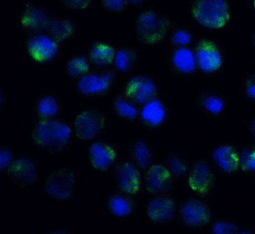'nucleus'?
I'll return each mask as SVG.
<instances>
[{
  "label": "nucleus",
  "instance_id": "nucleus-13",
  "mask_svg": "<svg viewBox=\"0 0 255 234\" xmlns=\"http://www.w3.org/2000/svg\"><path fill=\"white\" fill-rule=\"evenodd\" d=\"M209 160L221 173L232 176L241 171L240 147L232 142H222L212 148Z\"/></svg>",
  "mask_w": 255,
  "mask_h": 234
},
{
  "label": "nucleus",
  "instance_id": "nucleus-27",
  "mask_svg": "<svg viewBox=\"0 0 255 234\" xmlns=\"http://www.w3.org/2000/svg\"><path fill=\"white\" fill-rule=\"evenodd\" d=\"M139 62V55L136 49L128 45H119L116 48V55L113 67L120 75H128L136 69Z\"/></svg>",
  "mask_w": 255,
  "mask_h": 234
},
{
  "label": "nucleus",
  "instance_id": "nucleus-36",
  "mask_svg": "<svg viewBox=\"0 0 255 234\" xmlns=\"http://www.w3.org/2000/svg\"><path fill=\"white\" fill-rule=\"evenodd\" d=\"M243 95L253 104H255V73H250L242 81Z\"/></svg>",
  "mask_w": 255,
  "mask_h": 234
},
{
  "label": "nucleus",
  "instance_id": "nucleus-18",
  "mask_svg": "<svg viewBox=\"0 0 255 234\" xmlns=\"http://www.w3.org/2000/svg\"><path fill=\"white\" fill-rule=\"evenodd\" d=\"M168 67L174 75L183 78L199 76L197 58L192 47L171 48L168 52Z\"/></svg>",
  "mask_w": 255,
  "mask_h": 234
},
{
  "label": "nucleus",
  "instance_id": "nucleus-16",
  "mask_svg": "<svg viewBox=\"0 0 255 234\" xmlns=\"http://www.w3.org/2000/svg\"><path fill=\"white\" fill-rule=\"evenodd\" d=\"M119 151L117 145L108 140L90 142L88 158L91 166L101 172L112 171L119 160Z\"/></svg>",
  "mask_w": 255,
  "mask_h": 234
},
{
  "label": "nucleus",
  "instance_id": "nucleus-41",
  "mask_svg": "<svg viewBox=\"0 0 255 234\" xmlns=\"http://www.w3.org/2000/svg\"><path fill=\"white\" fill-rule=\"evenodd\" d=\"M70 234V232L63 229H57V230H52V231L47 232L46 234Z\"/></svg>",
  "mask_w": 255,
  "mask_h": 234
},
{
  "label": "nucleus",
  "instance_id": "nucleus-2",
  "mask_svg": "<svg viewBox=\"0 0 255 234\" xmlns=\"http://www.w3.org/2000/svg\"><path fill=\"white\" fill-rule=\"evenodd\" d=\"M192 20L203 29L219 32L232 21L233 10L231 0H192L190 7Z\"/></svg>",
  "mask_w": 255,
  "mask_h": 234
},
{
  "label": "nucleus",
  "instance_id": "nucleus-22",
  "mask_svg": "<svg viewBox=\"0 0 255 234\" xmlns=\"http://www.w3.org/2000/svg\"><path fill=\"white\" fill-rule=\"evenodd\" d=\"M197 104L207 116L219 119L226 114L228 99L218 90H204L197 94Z\"/></svg>",
  "mask_w": 255,
  "mask_h": 234
},
{
  "label": "nucleus",
  "instance_id": "nucleus-12",
  "mask_svg": "<svg viewBox=\"0 0 255 234\" xmlns=\"http://www.w3.org/2000/svg\"><path fill=\"white\" fill-rule=\"evenodd\" d=\"M179 204L171 194L153 195L148 200L145 213L148 219L155 225H168L178 217Z\"/></svg>",
  "mask_w": 255,
  "mask_h": 234
},
{
  "label": "nucleus",
  "instance_id": "nucleus-23",
  "mask_svg": "<svg viewBox=\"0 0 255 234\" xmlns=\"http://www.w3.org/2000/svg\"><path fill=\"white\" fill-rule=\"evenodd\" d=\"M129 160L143 174L156 162V154L152 145L144 139H134L128 146Z\"/></svg>",
  "mask_w": 255,
  "mask_h": 234
},
{
  "label": "nucleus",
  "instance_id": "nucleus-34",
  "mask_svg": "<svg viewBox=\"0 0 255 234\" xmlns=\"http://www.w3.org/2000/svg\"><path fill=\"white\" fill-rule=\"evenodd\" d=\"M17 158L11 148L5 145H0V171L3 174L8 172L12 164Z\"/></svg>",
  "mask_w": 255,
  "mask_h": 234
},
{
  "label": "nucleus",
  "instance_id": "nucleus-43",
  "mask_svg": "<svg viewBox=\"0 0 255 234\" xmlns=\"http://www.w3.org/2000/svg\"><path fill=\"white\" fill-rule=\"evenodd\" d=\"M252 8L255 12V0H252Z\"/></svg>",
  "mask_w": 255,
  "mask_h": 234
},
{
  "label": "nucleus",
  "instance_id": "nucleus-39",
  "mask_svg": "<svg viewBox=\"0 0 255 234\" xmlns=\"http://www.w3.org/2000/svg\"><path fill=\"white\" fill-rule=\"evenodd\" d=\"M146 1L147 0H129V4H130V7L138 8V7L142 6Z\"/></svg>",
  "mask_w": 255,
  "mask_h": 234
},
{
  "label": "nucleus",
  "instance_id": "nucleus-14",
  "mask_svg": "<svg viewBox=\"0 0 255 234\" xmlns=\"http://www.w3.org/2000/svg\"><path fill=\"white\" fill-rule=\"evenodd\" d=\"M171 110L162 96L154 98L139 108V124L148 131L161 130L166 127Z\"/></svg>",
  "mask_w": 255,
  "mask_h": 234
},
{
  "label": "nucleus",
  "instance_id": "nucleus-8",
  "mask_svg": "<svg viewBox=\"0 0 255 234\" xmlns=\"http://www.w3.org/2000/svg\"><path fill=\"white\" fill-rule=\"evenodd\" d=\"M122 93L139 108L162 95L157 79L145 73H135L128 78L123 87Z\"/></svg>",
  "mask_w": 255,
  "mask_h": 234
},
{
  "label": "nucleus",
  "instance_id": "nucleus-24",
  "mask_svg": "<svg viewBox=\"0 0 255 234\" xmlns=\"http://www.w3.org/2000/svg\"><path fill=\"white\" fill-rule=\"evenodd\" d=\"M77 31L78 25L75 20L54 14L44 32L57 43L64 45L75 36Z\"/></svg>",
  "mask_w": 255,
  "mask_h": 234
},
{
  "label": "nucleus",
  "instance_id": "nucleus-1",
  "mask_svg": "<svg viewBox=\"0 0 255 234\" xmlns=\"http://www.w3.org/2000/svg\"><path fill=\"white\" fill-rule=\"evenodd\" d=\"M74 137L73 123L61 116L48 120H37L31 133V139L35 145L51 156L66 151Z\"/></svg>",
  "mask_w": 255,
  "mask_h": 234
},
{
  "label": "nucleus",
  "instance_id": "nucleus-32",
  "mask_svg": "<svg viewBox=\"0 0 255 234\" xmlns=\"http://www.w3.org/2000/svg\"><path fill=\"white\" fill-rule=\"evenodd\" d=\"M197 40L194 30L188 26H174L168 35V42L172 48L192 47Z\"/></svg>",
  "mask_w": 255,
  "mask_h": 234
},
{
  "label": "nucleus",
  "instance_id": "nucleus-38",
  "mask_svg": "<svg viewBox=\"0 0 255 234\" xmlns=\"http://www.w3.org/2000/svg\"><path fill=\"white\" fill-rule=\"evenodd\" d=\"M247 127H248L249 133L252 137L253 140L255 142V115L249 120Z\"/></svg>",
  "mask_w": 255,
  "mask_h": 234
},
{
  "label": "nucleus",
  "instance_id": "nucleus-17",
  "mask_svg": "<svg viewBox=\"0 0 255 234\" xmlns=\"http://www.w3.org/2000/svg\"><path fill=\"white\" fill-rule=\"evenodd\" d=\"M143 177L145 190L151 195L170 194L174 186L173 176L162 160L155 162L144 172Z\"/></svg>",
  "mask_w": 255,
  "mask_h": 234
},
{
  "label": "nucleus",
  "instance_id": "nucleus-11",
  "mask_svg": "<svg viewBox=\"0 0 255 234\" xmlns=\"http://www.w3.org/2000/svg\"><path fill=\"white\" fill-rule=\"evenodd\" d=\"M77 175L72 168L62 167L53 171L44 182V193L58 201H69L75 192Z\"/></svg>",
  "mask_w": 255,
  "mask_h": 234
},
{
  "label": "nucleus",
  "instance_id": "nucleus-7",
  "mask_svg": "<svg viewBox=\"0 0 255 234\" xmlns=\"http://www.w3.org/2000/svg\"><path fill=\"white\" fill-rule=\"evenodd\" d=\"M214 218L212 205L203 197H186L179 204V223L187 228L201 229L209 226Z\"/></svg>",
  "mask_w": 255,
  "mask_h": 234
},
{
  "label": "nucleus",
  "instance_id": "nucleus-28",
  "mask_svg": "<svg viewBox=\"0 0 255 234\" xmlns=\"http://www.w3.org/2000/svg\"><path fill=\"white\" fill-rule=\"evenodd\" d=\"M113 110L117 117L127 123H138L139 107L133 104L122 93H118L113 98Z\"/></svg>",
  "mask_w": 255,
  "mask_h": 234
},
{
  "label": "nucleus",
  "instance_id": "nucleus-42",
  "mask_svg": "<svg viewBox=\"0 0 255 234\" xmlns=\"http://www.w3.org/2000/svg\"><path fill=\"white\" fill-rule=\"evenodd\" d=\"M250 42H251V44H252L253 48H254L255 51V33L250 36Z\"/></svg>",
  "mask_w": 255,
  "mask_h": 234
},
{
  "label": "nucleus",
  "instance_id": "nucleus-5",
  "mask_svg": "<svg viewBox=\"0 0 255 234\" xmlns=\"http://www.w3.org/2000/svg\"><path fill=\"white\" fill-rule=\"evenodd\" d=\"M197 58L199 76L213 77L223 71L226 67V52L221 44L214 38L202 37L192 46Z\"/></svg>",
  "mask_w": 255,
  "mask_h": 234
},
{
  "label": "nucleus",
  "instance_id": "nucleus-19",
  "mask_svg": "<svg viewBox=\"0 0 255 234\" xmlns=\"http://www.w3.org/2000/svg\"><path fill=\"white\" fill-rule=\"evenodd\" d=\"M8 176L20 188L33 185L38 180L40 170L35 159L27 156H17L8 171Z\"/></svg>",
  "mask_w": 255,
  "mask_h": 234
},
{
  "label": "nucleus",
  "instance_id": "nucleus-33",
  "mask_svg": "<svg viewBox=\"0 0 255 234\" xmlns=\"http://www.w3.org/2000/svg\"><path fill=\"white\" fill-rule=\"evenodd\" d=\"M241 171L246 175L255 176V142L240 147Z\"/></svg>",
  "mask_w": 255,
  "mask_h": 234
},
{
  "label": "nucleus",
  "instance_id": "nucleus-20",
  "mask_svg": "<svg viewBox=\"0 0 255 234\" xmlns=\"http://www.w3.org/2000/svg\"><path fill=\"white\" fill-rule=\"evenodd\" d=\"M53 15L47 7L30 3L20 15V25L27 33L44 32Z\"/></svg>",
  "mask_w": 255,
  "mask_h": 234
},
{
  "label": "nucleus",
  "instance_id": "nucleus-40",
  "mask_svg": "<svg viewBox=\"0 0 255 234\" xmlns=\"http://www.w3.org/2000/svg\"><path fill=\"white\" fill-rule=\"evenodd\" d=\"M0 93H1V95H0V98H1V108H3L4 105L6 104V102H7V97H6L5 92L3 91V88L2 87H0Z\"/></svg>",
  "mask_w": 255,
  "mask_h": 234
},
{
  "label": "nucleus",
  "instance_id": "nucleus-30",
  "mask_svg": "<svg viewBox=\"0 0 255 234\" xmlns=\"http://www.w3.org/2000/svg\"><path fill=\"white\" fill-rule=\"evenodd\" d=\"M209 232L213 234H255L253 229L226 217H214L209 224Z\"/></svg>",
  "mask_w": 255,
  "mask_h": 234
},
{
  "label": "nucleus",
  "instance_id": "nucleus-37",
  "mask_svg": "<svg viewBox=\"0 0 255 234\" xmlns=\"http://www.w3.org/2000/svg\"><path fill=\"white\" fill-rule=\"evenodd\" d=\"M64 7L70 10L86 11L90 9L94 0H60Z\"/></svg>",
  "mask_w": 255,
  "mask_h": 234
},
{
  "label": "nucleus",
  "instance_id": "nucleus-26",
  "mask_svg": "<svg viewBox=\"0 0 255 234\" xmlns=\"http://www.w3.org/2000/svg\"><path fill=\"white\" fill-rule=\"evenodd\" d=\"M62 103L54 93H44L34 102L35 116L37 120H48L61 116Z\"/></svg>",
  "mask_w": 255,
  "mask_h": 234
},
{
  "label": "nucleus",
  "instance_id": "nucleus-25",
  "mask_svg": "<svg viewBox=\"0 0 255 234\" xmlns=\"http://www.w3.org/2000/svg\"><path fill=\"white\" fill-rule=\"evenodd\" d=\"M116 48L110 41L97 39L90 44L86 54L94 67L107 68L113 67Z\"/></svg>",
  "mask_w": 255,
  "mask_h": 234
},
{
  "label": "nucleus",
  "instance_id": "nucleus-29",
  "mask_svg": "<svg viewBox=\"0 0 255 234\" xmlns=\"http://www.w3.org/2000/svg\"><path fill=\"white\" fill-rule=\"evenodd\" d=\"M94 68L87 54L76 53L67 59L65 65V73L70 80L77 81Z\"/></svg>",
  "mask_w": 255,
  "mask_h": 234
},
{
  "label": "nucleus",
  "instance_id": "nucleus-35",
  "mask_svg": "<svg viewBox=\"0 0 255 234\" xmlns=\"http://www.w3.org/2000/svg\"><path fill=\"white\" fill-rule=\"evenodd\" d=\"M102 9L113 15H119L130 7L129 0H102Z\"/></svg>",
  "mask_w": 255,
  "mask_h": 234
},
{
  "label": "nucleus",
  "instance_id": "nucleus-15",
  "mask_svg": "<svg viewBox=\"0 0 255 234\" xmlns=\"http://www.w3.org/2000/svg\"><path fill=\"white\" fill-rule=\"evenodd\" d=\"M113 176L119 190L138 196L144 187L143 172L130 160L118 162L113 167Z\"/></svg>",
  "mask_w": 255,
  "mask_h": 234
},
{
  "label": "nucleus",
  "instance_id": "nucleus-9",
  "mask_svg": "<svg viewBox=\"0 0 255 234\" xmlns=\"http://www.w3.org/2000/svg\"><path fill=\"white\" fill-rule=\"evenodd\" d=\"M186 185L196 195L206 198L216 182L215 169L207 158H198L191 163L186 176Z\"/></svg>",
  "mask_w": 255,
  "mask_h": 234
},
{
  "label": "nucleus",
  "instance_id": "nucleus-3",
  "mask_svg": "<svg viewBox=\"0 0 255 234\" xmlns=\"http://www.w3.org/2000/svg\"><path fill=\"white\" fill-rule=\"evenodd\" d=\"M176 22L155 9L139 13L134 21L137 40L148 46H157L165 41Z\"/></svg>",
  "mask_w": 255,
  "mask_h": 234
},
{
  "label": "nucleus",
  "instance_id": "nucleus-6",
  "mask_svg": "<svg viewBox=\"0 0 255 234\" xmlns=\"http://www.w3.org/2000/svg\"><path fill=\"white\" fill-rule=\"evenodd\" d=\"M63 45L45 32L28 33L25 38V52L30 61L40 67L55 62L60 57Z\"/></svg>",
  "mask_w": 255,
  "mask_h": 234
},
{
  "label": "nucleus",
  "instance_id": "nucleus-21",
  "mask_svg": "<svg viewBox=\"0 0 255 234\" xmlns=\"http://www.w3.org/2000/svg\"><path fill=\"white\" fill-rule=\"evenodd\" d=\"M107 208L117 219H127L133 217L136 211V198L117 188L108 197Z\"/></svg>",
  "mask_w": 255,
  "mask_h": 234
},
{
  "label": "nucleus",
  "instance_id": "nucleus-10",
  "mask_svg": "<svg viewBox=\"0 0 255 234\" xmlns=\"http://www.w3.org/2000/svg\"><path fill=\"white\" fill-rule=\"evenodd\" d=\"M73 125L77 139L84 142L95 141L104 132L107 116L96 108L84 109L76 115Z\"/></svg>",
  "mask_w": 255,
  "mask_h": 234
},
{
  "label": "nucleus",
  "instance_id": "nucleus-4",
  "mask_svg": "<svg viewBox=\"0 0 255 234\" xmlns=\"http://www.w3.org/2000/svg\"><path fill=\"white\" fill-rule=\"evenodd\" d=\"M119 73L114 67H94L76 81V93L85 98H104L110 95L116 85Z\"/></svg>",
  "mask_w": 255,
  "mask_h": 234
},
{
  "label": "nucleus",
  "instance_id": "nucleus-31",
  "mask_svg": "<svg viewBox=\"0 0 255 234\" xmlns=\"http://www.w3.org/2000/svg\"><path fill=\"white\" fill-rule=\"evenodd\" d=\"M163 161L169 169L174 182H182L186 178L191 164L185 156L181 154L173 152L166 156Z\"/></svg>",
  "mask_w": 255,
  "mask_h": 234
}]
</instances>
